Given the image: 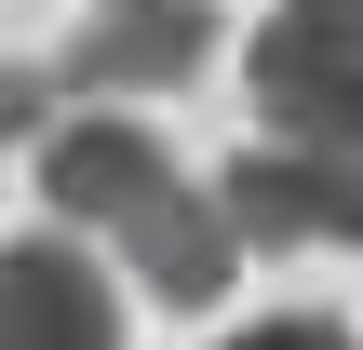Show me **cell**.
<instances>
[{"mask_svg":"<svg viewBox=\"0 0 363 350\" xmlns=\"http://www.w3.org/2000/svg\"><path fill=\"white\" fill-rule=\"evenodd\" d=\"M242 256H283V243H363V135H256L229 148L216 175Z\"/></svg>","mask_w":363,"mask_h":350,"instance_id":"6da1fadb","label":"cell"},{"mask_svg":"<svg viewBox=\"0 0 363 350\" xmlns=\"http://www.w3.org/2000/svg\"><path fill=\"white\" fill-rule=\"evenodd\" d=\"M242 94L269 135H363V0H283L242 40Z\"/></svg>","mask_w":363,"mask_h":350,"instance_id":"7a4b0ae2","label":"cell"},{"mask_svg":"<svg viewBox=\"0 0 363 350\" xmlns=\"http://www.w3.org/2000/svg\"><path fill=\"white\" fill-rule=\"evenodd\" d=\"M202 54H216V0H94V13L67 27L54 81L94 94V108H121V94H175V81H202Z\"/></svg>","mask_w":363,"mask_h":350,"instance_id":"3957f363","label":"cell"},{"mask_svg":"<svg viewBox=\"0 0 363 350\" xmlns=\"http://www.w3.org/2000/svg\"><path fill=\"white\" fill-rule=\"evenodd\" d=\"M40 189H54V216L121 229V216H148V202L175 189V162H162V135H148V121L81 108V121H40Z\"/></svg>","mask_w":363,"mask_h":350,"instance_id":"277c9868","label":"cell"},{"mask_svg":"<svg viewBox=\"0 0 363 350\" xmlns=\"http://www.w3.org/2000/svg\"><path fill=\"white\" fill-rule=\"evenodd\" d=\"M0 350H121V297L81 243H0Z\"/></svg>","mask_w":363,"mask_h":350,"instance_id":"5b68a950","label":"cell"},{"mask_svg":"<svg viewBox=\"0 0 363 350\" xmlns=\"http://www.w3.org/2000/svg\"><path fill=\"white\" fill-rule=\"evenodd\" d=\"M108 243L135 256V283H148L162 310H216V297H229V270H242V229H229V202H216V189H189V175H175L148 216H121Z\"/></svg>","mask_w":363,"mask_h":350,"instance_id":"8992f818","label":"cell"},{"mask_svg":"<svg viewBox=\"0 0 363 350\" xmlns=\"http://www.w3.org/2000/svg\"><path fill=\"white\" fill-rule=\"evenodd\" d=\"M229 350H350V337H337L323 310H283V324H242V337H229Z\"/></svg>","mask_w":363,"mask_h":350,"instance_id":"52a82bcc","label":"cell"}]
</instances>
